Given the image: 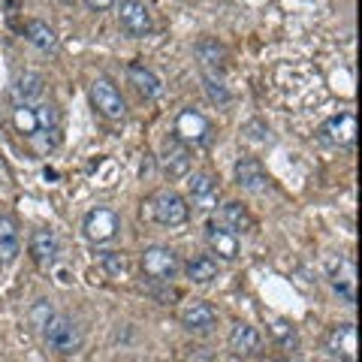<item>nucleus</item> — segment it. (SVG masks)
I'll list each match as a JSON object with an SVG mask.
<instances>
[{"instance_id":"1","label":"nucleus","mask_w":362,"mask_h":362,"mask_svg":"<svg viewBox=\"0 0 362 362\" xmlns=\"http://www.w3.org/2000/svg\"><path fill=\"white\" fill-rule=\"evenodd\" d=\"M145 209H148V218L154 223H160V226H181V223H187L190 218V206H187V199L175 194V190H157V194L145 202Z\"/></svg>"},{"instance_id":"2","label":"nucleus","mask_w":362,"mask_h":362,"mask_svg":"<svg viewBox=\"0 0 362 362\" xmlns=\"http://www.w3.org/2000/svg\"><path fill=\"white\" fill-rule=\"evenodd\" d=\"M42 338L45 344L58 354H76L82 347V332H78V323L66 314H52L42 326Z\"/></svg>"},{"instance_id":"3","label":"nucleus","mask_w":362,"mask_h":362,"mask_svg":"<svg viewBox=\"0 0 362 362\" xmlns=\"http://www.w3.org/2000/svg\"><path fill=\"white\" fill-rule=\"evenodd\" d=\"M82 230H85V239L94 242V245H109L112 239H118L121 233V218L112 209L106 206H97L85 214L82 221Z\"/></svg>"},{"instance_id":"4","label":"nucleus","mask_w":362,"mask_h":362,"mask_svg":"<svg viewBox=\"0 0 362 362\" xmlns=\"http://www.w3.org/2000/svg\"><path fill=\"white\" fill-rule=\"evenodd\" d=\"M90 103H94V109L109 121H121L127 115V103H124L121 90L112 85L106 76H97L94 82H90Z\"/></svg>"},{"instance_id":"5","label":"nucleus","mask_w":362,"mask_h":362,"mask_svg":"<svg viewBox=\"0 0 362 362\" xmlns=\"http://www.w3.org/2000/svg\"><path fill=\"white\" fill-rule=\"evenodd\" d=\"M142 272L151 281L169 284V281L178 275V257H175V251H173V247H163V245L145 247V251H142Z\"/></svg>"},{"instance_id":"6","label":"nucleus","mask_w":362,"mask_h":362,"mask_svg":"<svg viewBox=\"0 0 362 362\" xmlns=\"http://www.w3.org/2000/svg\"><path fill=\"white\" fill-rule=\"evenodd\" d=\"M175 139L185 142V145H209L211 139V124L209 118L197 109H181L178 118H175Z\"/></svg>"},{"instance_id":"7","label":"nucleus","mask_w":362,"mask_h":362,"mask_svg":"<svg viewBox=\"0 0 362 362\" xmlns=\"http://www.w3.org/2000/svg\"><path fill=\"white\" fill-rule=\"evenodd\" d=\"M118 25L127 37H148L151 28H154L148 4H145V0H121Z\"/></svg>"},{"instance_id":"8","label":"nucleus","mask_w":362,"mask_h":362,"mask_svg":"<svg viewBox=\"0 0 362 362\" xmlns=\"http://www.w3.org/2000/svg\"><path fill=\"white\" fill-rule=\"evenodd\" d=\"M157 160H160V169H163V175L169 181H178V178L190 175V151H187L185 142L175 139V136L160 145V157H157Z\"/></svg>"},{"instance_id":"9","label":"nucleus","mask_w":362,"mask_h":362,"mask_svg":"<svg viewBox=\"0 0 362 362\" xmlns=\"http://www.w3.org/2000/svg\"><path fill=\"white\" fill-rule=\"evenodd\" d=\"M317 136H320V142L338 145V148H344V145H354V139H356V118L350 115V112L332 115L329 121H323V127L317 130Z\"/></svg>"},{"instance_id":"10","label":"nucleus","mask_w":362,"mask_h":362,"mask_svg":"<svg viewBox=\"0 0 362 362\" xmlns=\"http://www.w3.org/2000/svg\"><path fill=\"white\" fill-rule=\"evenodd\" d=\"M61 257V242L52 230H33L30 233V259L40 269H52Z\"/></svg>"},{"instance_id":"11","label":"nucleus","mask_w":362,"mask_h":362,"mask_svg":"<svg viewBox=\"0 0 362 362\" xmlns=\"http://www.w3.org/2000/svg\"><path fill=\"white\" fill-rule=\"evenodd\" d=\"M197 58H199V66H202V76L209 78H223L226 73V49L218 42V40H199L197 42Z\"/></svg>"},{"instance_id":"12","label":"nucleus","mask_w":362,"mask_h":362,"mask_svg":"<svg viewBox=\"0 0 362 362\" xmlns=\"http://www.w3.org/2000/svg\"><path fill=\"white\" fill-rule=\"evenodd\" d=\"M235 185L242 190H251V194H266L269 175H266L263 163H259L257 157H242V160L235 163Z\"/></svg>"},{"instance_id":"13","label":"nucleus","mask_w":362,"mask_h":362,"mask_svg":"<svg viewBox=\"0 0 362 362\" xmlns=\"http://www.w3.org/2000/svg\"><path fill=\"white\" fill-rule=\"evenodd\" d=\"M329 281L344 302H350V305L356 302V272H354V263H350L347 257L329 259Z\"/></svg>"},{"instance_id":"14","label":"nucleus","mask_w":362,"mask_h":362,"mask_svg":"<svg viewBox=\"0 0 362 362\" xmlns=\"http://www.w3.org/2000/svg\"><path fill=\"white\" fill-rule=\"evenodd\" d=\"M181 323H185V329H190V332H209L211 326L218 323V311H214L209 302L194 299L181 308Z\"/></svg>"},{"instance_id":"15","label":"nucleus","mask_w":362,"mask_h":362,"mask_svg":"<svg viewBox=\"0 0 362 362\" xmlns=\"http://www.w3.org/2000/svg\"><path fill=\"white\" fill-rule=\"evenodd\" d=\"M187 194L199 209H214V202H218V178L211 173H194L187 178Z\"/></svg>"},{"instance_id":"16","label":"nucleus","mask_w":362,"mask_h":362,"mask_svg":"<svg viewBox=\"0 0 362 362\" xmlns=\"http://www.w3.org/2000/svg\"><path fill=\"white\" fill-rule=\"evenodd\" d=\"M326 347H329V354H335L338 359L344 362H356V329L354 323H344V326H335L326 338Z\"/></svg>"},{"instance_id":"17","label":"nucleus","mask_w":362,"mask_h":362,"mask_svg":"<svg viewBox=\"0 0 362 362\" xmlns=\"http://www.w3.org/2000/svg\"><path fill=\"white\" fill-rule=\"evenodd\" d=\"M206 242L211 245V251L218 254L221 259H235L239 257V239L230 233V230H223V226L218 223H206Z\"/></svg>"},{"instance_id":"18","label":"nucleus","mask_w":362,"mask_h":362,"mask_svg":"<svg viewBox=\"0 0 362 362\" xmlns=\"http://www.w3.org/2000/svg\"><path fill=\"white\" fill-rule=\"evenodd\" d=\"M221 226L223 230H230L233 235H245V233H254V218L251 211H247L242 202H223L221 209Z\"/></svg>"},{"instance_id":"19","label":"nucleus","mask_w":362,"mask_h":362,"mask_svg":"<svg viewBox=\"0 0 362 362\" xmlns=\"http://www.w3.org/2000/svg\"><path fill=\"white\" fill-rule=\"evenodd\" d=\"M127 76H130V82L136 85V90H139L145 100H154V97L163 90V85H160V78H157V73L151 70V66H145L142 61H133V64L127 66Z\"/></svg>"},{"instance_id":"20","label":"nucleus","mask_w":362,"mask_h":362,"mask_svg":"<svg viewBox=\"0 0 362 362\" xmlns=\"http://www.w3.org/2000/svg\"><path fill=\"white\" fill-rule=\"evenodd\" d=\"M259 344H263V338H259V332L254 329L251 323H235L233 329H230V347H233V354H239V356H254Z\"/></svg>"},{"instance_id":"21","label":"nucleus","mask_w":362,"mask_h":362,"mask_svg":"<svg viewBox=\"0 0 362 362\" xmlns=\"http://www.w3.org/2000/svg\"><path fill=\"white\" fill-rule=\"evenodd\" d=\"M45 94V82H42V76L40 73H21L16 78V85H13V97H16V106L18 103H40Z\"/></svg>"},{"instance_id":"22","label":"nucleus","mask_w":362,"mask_h":362,"mask_svg":"<svg viewBox=\"0 0 362 362\" xmlns=\"http://www.w3.org/2000/svg\"><path fill=\"white\" fill-rule=\"evenodd\" d=\"M21 254V235H18V223L6 214H0V263H13Z\"/></svg>"},{"instance_id":"23","label":"nucleus","mask_w":362,"mask_h":362,"mask_svg":"<svg viewBox=\"0 0 362 362\" xmlns=\"http://www.w3.org/2000/svg\"><path fill=\"white\" fill-rule=\"evenodd\" d=\"M185 275H187V281H194V284H211V281L218 278V259L209 254H199L194 259H187Z\"/></svg>"},{"instance_id":"24","label":"nucleus","mask_w":362,"mask_h":362,"mask_svg":"<svg viewBox=\"0 0 362 362\" xmlns=\"http://www.w3.org/2000/svg\"><path fill=\"white\" fill-rule=\"evenodd\" d=\"M25 37H28V42H33L40 52H54L58 49V33H54L45 21H40V18H30V21H25Z\"/></svg>"},{"instance_id":"25","label":"nucleus","mask_w":362,"mask_h":362,"mask_svg":"<svg viewBox=\"0 0 362 362\" xmlns=\"http://www.w3.org/2000/svg\"><path fill=\"white\" fill-rule=\"evenodd\" d=\"M13 124L16 130L25 136V139H33V136L40 133V115H37V103H18L13 109Z\"/></svg>"},{"instance_id":"26","label":"nucleus","mask_w":362,"mask_h":362,"mask_svg":"<svg viewBox=\"0 0 362 362\" xmlns=\"http://www.w3.org/2000/svg\"><path fill=\"white\" fill-rule=\"evenodd\" d=\"M100 266H103V272L109 278H127V272H130L127 257L121 251H103L100 254Z\"/></svg>"},{"instance_id":"27","label":"nucleus","mask_w":362,"mask_h":362,"mask_svg":"<svg viewBox=\"0 0 362 362\" xmlns=\"http://www.w3.org/2000/svg\"><path fill=\"white\" fill-rule=\"evenodd\" d=\"M272 338L284 347V350H296L299 347V335H296V329L287 323V320H275L272 323Z\"/></svg>"},{"instance_id":"28","label":"nucleus","mask_w":362,"mask_h":362,"mask_svg":"<svg viewBox=\"0 0 362 362\" xmlns=\"http://www.w3.org/2000/svg\"><path fill=\"white\" fill-rule=\"evenodd\" d=\"M202 78H206V94H209L211 103H218V106L230 103V90H226L223 78H209V76H202Z\"/></svg>"},{"instance_id":"29","label":"nucleus","mask_w":362,"mask_h":362,"mask_svg":"<svg viewBox=\"0 0 362 362\" xmlns=\"http://www.w3.org/2000/svg\"><path fill=\"white\" fill-rule=\"evenodd\" d=\"M33 326H40V329H42V326H45V320H49V317H52V305L49 302H37V305H33Z\"/></svg>"},{"instance_id":"30","label":"nucleus","mask_w":362,"mask_h":362,"mask_svg":"<svg viewBox=\"0 0 362 362\" xmlns=\"http://www.w3.org/2000/svg\"><path fill=\"white\" fill-rule=\"evenodd\" d=\"M88 9H94V13H106V9L115 6V0H85Z\"/></svg>"},{"instance_id":"31","label":"nucleus","mask_w":362,"mask_h":362,"mask_svg":"<svg viewBox=\"0 0 362 362\" xmlns=\"http://www.w3.org/2000/svg\"><path fill=\"white\" fill-rule=\"evenodd\" d=\"M287 362H302V359H287Z\"/></svg>"}]
</instances>
